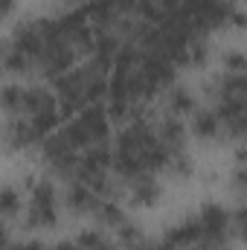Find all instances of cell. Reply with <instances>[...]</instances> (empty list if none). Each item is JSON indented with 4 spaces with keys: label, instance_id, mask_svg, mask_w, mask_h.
<instances>
[{
    "label": "cell",
    "instance_id": "obj_12",
    "mask_svg": "<svg viewBox=\"0 0 247 250\" xmlns=\"http://www.w3.org/2000/svg\"><path fill=\"white\" fill-rule=\"evenodd\" d=\"M96 218H99L102 224H108V227H117V230L125 224V212L114 204V201H102L99 209H96Z\"/></svg>",
    "mask_w": 247,
    "mask_h": 250
},
{
    "label": "cell",
    "instance_id": "obj_24",
    "mask_svg": "<svg viewBox=\"0 0 247 250\" xmlns=\"http://www.w3.org/2000/svg\"><path fill=\"white\" fill-rule=\"evenodd\" d=\"M189 250H206V248L204 245H195V248H189Z\"/></svg>",
    "mask_w": 247,
    "mask_h": 250
},
{
    "label": "cell",
    "instance_id": "obj_9",
    "mask_svg": "<svg viewBox=\"0 0 247 250\" xmlns=\"http://www.w3.org/2000/svg\"><path fill=\"white\" fill-rule=\"evenodd\" d=\"M6 143H9V148H26V146H32V143H41V140L35 137L29 120H15V123L9 125Z\"/></svg>",
    "mask_w": 247,
    "mask_h": 250
},
{
    "label": "cell",
    "instance_id": "obj_1",
    "mask_svg": "<svg viewBox=\"0 0 247 250\" xmlns=\"http://www.w3.org/2000/svg\"><path fill=\"white\" fill-rule=\"evenodd\" d=\"M108 108L105 105H90L84 108L82 114L70 117L64 125V134L70 137V143L79 148V151H87L99 143H108Z\"/></svg>",
    "mask_w": 247,
    "mask_h": 250
},
{
    "label": "cell",
    "instance_id": "obj_13",
    "mask_svg": "<svg viewBox=\"0 0 247 250\" xmlns=\"http://www.w3.org/2000/svg\"><path fill=\"white\" fill-rule=\"evenodd\" d=\"M76 248L79 250H114L111 248V242H108L99 230H84V233H79Z\"/></svg>",
    "mask_w": 247,
    "mask_h": 250
},
{
    "label": "cell",
    "instance_id": "obj_5",
    "mask_svg": "<svg viewBox=\"0 0 247 250\" xmlns=\"http://www.w3.org/2000/svg\"><path fill=\"white\" fill-rule=\"evenodd\" d=\"M99 204H102V195H96L90 187H84V184H79V181L70 184V189H67V207H70L73 212H93V215H96Z\"/></svg>",
    "mask_w": 247,
    "mask_h": 250
},
{
    "label": "cell",
    "instance_id": "obj_18",
    "mask_svg": "<svg viewBox=\"0 0 247 250\" xmlns=\"http://www.w3.org/2000/svg\"><path fill=\"white\" fill-rule=\"evenodd\" d=\"M233 233H236L242 242H247V207H242V209L233 212Z\"/></svg>",
    "mask_w": 247,
    "mask_h": 250
},
{
    "label": "cell",
    "instance_id": "obj_15",
    "mask_svg": "<svg viewBox=\"0 0 247 250\" xmlns=\"http://www.w3.org/2000/svg\"><path fill=\"white\" fill-rule=\"evenodd\" d=\"M0 212H3L6 221H12V218L21 212V195H18L12 187H6L3 195H0Z\"/></svg>",
    "mask_w": 247,
    "mask_h": 250
},
{
    "label": "cell",
    "instance_id": "obj_11",
    "mask_svg": "<svg viewBox=\"0 0 247 250\" xmlns=\"http://www.w3.org/2000/svg\"><path fill=\"white\" fill-rule=\"evenodd\" d=\"M23 96H26V87L21 84H6L3 87V111L6 114H21L23 117Z\"/></svg>",
    "mask_w": 247,
    "mask_h": 250
},
{
    "label": "cell",
    "instance_id": "obj_7",
    "mask_svg": "<svg viewBox=\"0 0 247 250\" xmlns=\"http://www.w3.org/2000/svg\"><path fill=\"white\" fill-rule=\"evenodd\" d=\"M157 137H160V143L169 148V151H184V143H186V125L178 120V117H172V120H163L160 128H157Z\"/></svg>",
    "mask_w": 247,
    "mask_h": 250
},
{
    "label": "cell",
    "instance_id": "obj_23",
    "mask_svg": "<svg viewBox=\"0 0 247 250\" xmlns=\"http://www.w3.org/2000/svg\"><path fill=\"white\" fill-rule=\"evenodd\" d=\"M206 250H230V245L227 242H218V245H204Z\"/></svg>",
    "mask_w": 247,
    "mask_h": 250
},
{
    "label": "cell",
    "instance_id": "obj_2",
    "mask_svg": "<svg viewBox=\"0 0 247 250\" xmlns=\"http://www.w3.org/2000/svg\"><path fill=\"white\" fill-rule=\"evenodd\" d=\"M56 187L50 181H41L32 189V198H29V209H26V227H35V230H50L56 227Z\"/></svg>",
    "mask_w": 247,
    "mask_h": 250
},
{
    "label": "cell",
    "instance_id": "obj_14",
    "mask_svg": "<svg viewBox=\"0 0 247 250\" xmlns=\"http://www.w3.org/2000/svg\"><path fill=\"white\" fill-rule=\"evenodd\" d=\"M169 108H172V114H178V117H184V114H192L195 111V96L184 90V87H178V90H172V96H169Z\"/></svg>",
    "mask_w": 247,
    "mask_h": 250
},
{
    "label": "cell",
    "instance_id": "obj_6",
    "mask_svg": "<svg viewBox=\"0 0 247 250\" xmlns=\"http://www.w3.org/2000/svg\"><path fill=\"white\" fill-rule=\"evenodd\" d=\"M160 198V184L154 175H143L137 181H131V201L134 207H154Z\"/></svg>",
    "mask_w": 247,
    "mask_h": 250
},
{
    "label": "cell",
    "instance_id": "obj_25",
    "mask_svg": "<svg viewBox=\"0 0 247 250\" xmlns=\"http://www.w3.org/2000/svg\"><path fill=\"white\" fill-rule=\"evenodd\" d=\"M245 143H247V134H245Z\"/></svg>",
    "mask_w": 247,
    "mask_h": 250
},
{
    "label": "cell",
    "instance_id": "obj_8",
    "mask_svg": "<svg viewBox=\"0 0 247 250\" xmlns=\"http://www.w3.org/2000/svg\"><path fill=\"white\" fill-rule=\"evenodd\" d=\"M221 131H224V125H221V120H218L215 111H201V114H195V120H192V134H195V137L212 140V137H218Z\"/></svg>",
    "mask_w": 247,
    "mask_h": 250
},
{
    "label": "cell",
    "instance_id": "obj_20",
    "mask_svg": "<svg viewBox=\"0 0 247 250\" xmlns=\"http://www.w3.org/2000/svg\"><path fill=\"white\" fill-rule=\"evenodd\" d=\"M151 3H154L157 9H163L166 15H172L175 9H181V3H184V0H151Z\"/></svg>",
    "mask_w": 247,
    "mask_h": 250
},
{
    "label": "cell",
    "instance_id": "obj_3",
    "mask_svg": "<svg viewBox=\"0 0 247 250\" xmlns=\"http://www.w3.org/2000/svg\"><path fill=\"white\" fill-rule=\"evenodd\" d=\"M198 221H201V233H204L201 245L227 242V236H230V230H233V215H230L224 207H218V204H206V207L201 209Z\"/></svg>",
    "mask_w": 247,
    "mask_h": 250
},
{
    "label": "cell",
    "instance_id": "obj_26",
    "mask_svg": "<svg viewBox=\"0 0 247 250\" xmlns=\"http://www.w3.org/2000/svg\"><path fill=\"white\" fill-rule=\"evenodd\" d=\"M245 195H247V189H245Z\"/></svg>",
    "mask_w": 247,
    "mask_h": 250
},
{
    "label": "cell",
    "instance_id": "obj_19",
    "mask_svg": "<svg viewBox=\"0 0 247 250\" xmlns=\"http://www.w3.org/2000/svg\"><path fill=\"white\" fill-rule=\"evenodd\" d=\"M3 250H47L41 242H21V245H12V242H6Z\"/></svg>",
    "mask_w": 247,
    "mask_h": 250
},
{
    "label": "cell",
    "instance_id": "obj_22",
    "mask_svg": "<svg viewBox=\"0 0 247 250\" xmlns=\"http://www.w3.org/2000/svg\"><path fill=\"white\" fill-rule=\"evenodd\" d=\"M0 12H3V18H9V15L15 12V0H3V3H0Z\"/></svg>",
    "mask_w": 247,
    "mask_h": 250
},
{
    "label": "cell",
    "instance_id": "obj_16",
    "mask_svg": "<svg viewBox=\"0 0 247 250\" xmlns=\"http://www.w3.org/2000/svg\"><path fill=\"white\" fill-rule=\"evenodd\" d=\"M169 172H175L178 178H189V175H192V160L186 157V151H178V154L172 157V163H169Z\"/></svg>",
    "mask_w": 247,
    "mask_h": 250
},
{
    "label": "cell",
    "instance_id": "obj_27",
    "mask_svg": "<svg viewBox=\"0 0 247 250\" xmlns=\"http://www.w3.org/2000/svg\"><path fill=\"white\" fill-rule=\"evenodd\" d=\"M227 3H230V0H227Z\"/></svg>",
    "mask_w": 247,
    "mask_h": 250
},
{
    "label": "cell",
    "instance_id": "obj_4",
    "mask_svg": "<svg viewBox=\"0 0 247 250\" xmlns=\"http://www.w3.org/2000/svg\"><path fill=\"white\" fill-rule=\"evenodd\" d=\"M73 62H76V47L67 41V38H59V41H47V50L41 56V73L50 76V79H62L64 73L73 70Z\"/></svg>",
    "mask_w": 247,
    "mask_h": 250
},
{
    "label": "cell",
    "instance_id": "obj_10",
    "mask_svg": "<svg viewBox=\"0 0 247 250\" xmlns=\"http://www.w3.org/2000/svg\"><path fill=\"white\" fill-rule=\"evenodd\" d=\"M32 64H35V62H32L26 53H21L12 41L6 44V50H3V67H6L9 73H26Z\"/></svg>",
    "mask_w": 247,
    "mask_h": 250
},
{
    "label": "cell",
    "instance_id": "obj_17",
    "mask_svg": "<svg viewBox=\"0 0 247 250\" xmlns=\"http://www.w3.org/2000/svg\"><path fill=\"white\" fill-rule=\"evenodd\" d=\"M224 67H227V73H247V56L245 53H227Z\"/></svg>",
    "mask_w": 247,
    "mask_h": 250
},
{
    "label": "cell",
    "instance_id": "obj_21",
    "mask_svg": "<svg viewBox=\"0 0 247 250\" xmlns=\"http://www.w3.org/2000/svg\"><path fill=\"white\" fill-rule=\"evenodd\" d=\"M230 23L245 29V26H247V15H245V12H239V9H233V15H230Z\"/></svg>",
    "mask_w": 247,
    "mask_h": 250
}]
</instances>
